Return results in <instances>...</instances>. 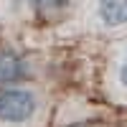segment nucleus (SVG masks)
Wrapping results in <instances>:
<instances>
[{
	"label": "nucleus",
	"instance_id": "f257e3e1",
	"mask_svg": "<svg viewBox=\"0 0 127 127\" xmlns=\"http://www.w3.org/2000/svg\"><path fill=\"white\" fill-rule=\"evenodd\" d=\"M38 112V97L31 89L8 87L0 89V122L3 125H26Z\"/></svg>",
	"mask_w": 127,
	"mask_h": 127
},
{
	"label": "nucleus",
	"instance_id": "f03ea898",
	"mask_svg": "<svg viewBox=\"0 0 127 127\" xmlns=\"http://www.w3.org/2000/svg\"><path fill=\"white\" fill-rule=\"evenodd\" d=\"M31 74V66L23 56L13 54V51H3L0 54V87L8 84H18Z\"/></svg>",
	"mask_w": 127,
	"mask_h": 127
},
{
	"label": "nucleus",
	"instance_id": "7ed1b4c3",
	"mask_svg": "<svg viewBox=\"0 0 127 127\" xmlns=\"http://www.w3.org/2000/svg\"><path fill=\"white\" fill-rule=\"evenodd\" d=\"M97 3V18L107 28L127 26V0H94Z\"/></svg>",
	"mask_w": 127,
	"mask_h": 127
},
{
	"label": "nucleus",
	"instance_id": "20e7f679",
	"mask_svg": "<svg viewBox=\"0 0 127 127\" xmlns=\"http://www.w3.org/2000/svg\"><path fill=\"white\" fill-rule=\"evenodd\" d=\"M31 5L36 10H43V13H56V10H64L66 5H71V0H31Z\"/></svg>",
	"mask_w": 127,
	"mask_h": 127
},
{
	"label": "nucleus",
	"instance_id": "39448f33",
	"mask_svg": "<svg viewBox=\"0 0 127 127\" xmlns=\"http://www.w3.org/2000/svg\"><path fill=\"white\" fill-rule=\"evenodd\" d=\"M120 81L127 87V51H125V56H122V61H120Z\"/></svg>",
	"mask_w": 127,
	"mask_h": 127
},
{
	"label": "nucleus",
	"instance_id": "423d86ee",
	"mask_svg": "<svg viewBox=\"0 0 127 127\" xmlns=\"http://www.w3.org/2000/svg\"><path fill=\"white\" fill-rule=\"evenodd\" d=\"M76 127H81V125H76Z\"/></svg>",
	"mask_w": 127,
	"mask_h": 127
}]
</instances>
